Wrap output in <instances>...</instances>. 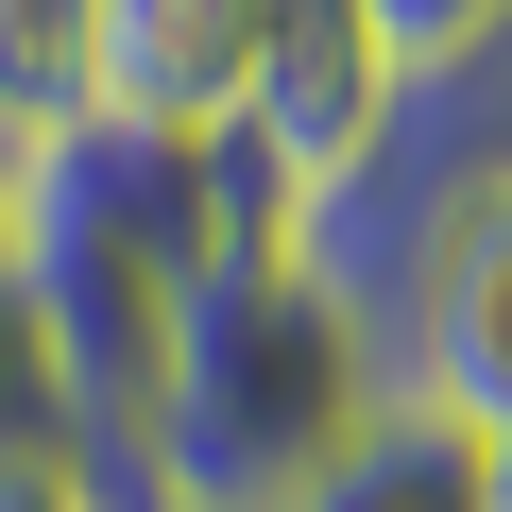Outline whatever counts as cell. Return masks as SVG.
Wrapping results in <instances>:
<instances>
[{"mask_svg":"<svg viewBox=\"0 0 512 512\" xmlns=\"http://www.w3.org/2000/svg\"><path fill=\"white\" fill-rule=\"evenodd\" d=\"M359 410H376V342L291 256H205L188 325H171V393L103 495L120 512H291Z\"/></svg>","mask_w":512,"mask_h":512,"instance_id":"1","label":"cell"},{"mask_svg":"<svg viewBox=\"0 0 512 512\" xmlns=\"http://www.w3.org/2000/svg\"><path fill=\"white\" fill-rule=\"evenodd\" d=\"M376 376L427 393V410H461V427L512 410V188H478V205L410 256V291H393V325H376Z\"/></svg>","mask_w":512,"mask_h":512,"instance_id":"2","label":"cell"},{"mask_svg":"<svg viewBox=\"0 0 512 512\" xmlns=\"http://www.w3.org/2000/svg\"><path fill=\"white\" fill-rule=\"evenodd\" d=\"M256 52H274V0H103L86 120L205 154V137H239V103H256Z\"/></svg>","mask_w":512,"mask_h":512,"instance_id":"3","label":"cell"},{"mask_svg":"<svg viewBox=\"0 0 512 512\" xmlns=\"http://www.w3.org/2000/svg\"><path fill=\"white\" fill-rule=\"evenodd\" d=\"M393 86H410V69H393L359 18H342V0H274V52H256L239 137L274 154V188H291V205H325V188H342V171L393 137Z\"/></svg>","mask_w":512,"mask_h":512,"instance_id":"4","label":"cell"},{"mask_svg":"<svg viewBox=\"0 0 512 512\" xmlns=\"http://www.w3.org/2000/svg\"><path fill=\"white\" fill-rule=\"evenodd\" d=\"M291 512H495V478H478V427H461V410H427V393L376 376V410L325 444V478H308Z\"/></svg>","mask_w":512,"mask_h":512,"instance_id":"5","label":"cell"},{"mask_svg":"<svg viewBox=\"0 0 512 512\" xmlns=\"http://www.w3.org/2000/svg\"><path fill=\"white\" fill-rule=\"evenodd\" d=\"M86 69H103V0H0V154L69 137Z\"/></svg>","mask_w":512,"mask_h":512,"instance_id":"6","label":"cell"},{"mask_svg":"<svg viewBox=\"0 0 512 512\" xmlns=\"http://www.w3.org/2000/svg\"><path fill=\"white\" fill-rule=\"evenodd\" d=\"M342 18H359L393 69H461V52H495V35H512V0H342Z\"/></svg>","mask_w":512,"mask_h":512,"instance_id":"7","label":"cell"},{"mask_svg":"<svg viewBox=\"0 0 512 512\" xmlns=\"http://www.w3.org/2000/svg\"><path fill=\"white\" fill-rule=\"evenodd\" d=\"M0 444H69V393H52V342H35L18 274H0Z\"/></svg>","mask_w":512,"mask_h":512,"instance_id":"8","label":"cell"},{"mask_svg":"<svg viewBox=\"0 0 512 512\" xmlns=\"http://www.w3.org/2000/svg\"><path fill=\"white\" fill-rule=\"evenodd\" d=\"M0 512H120L86 444H0Z\"/></svg>","mask_w":512,"mask_h":512,"instance_id":"9","label":"cell"},{"mask_svg":"<svg viewBox=\"0 0 512 512\" xmlns=\"http://www.w3.org/2000/svg\"><path fill=\"white\" fill-rule=\"evenodd\" d=\"M478 478H495V512H512V410H495V427H478Z\"/></svg>","mask_w":512,"mask_h":512,"instance_id":"10","label":"cell"}]
</instances>
